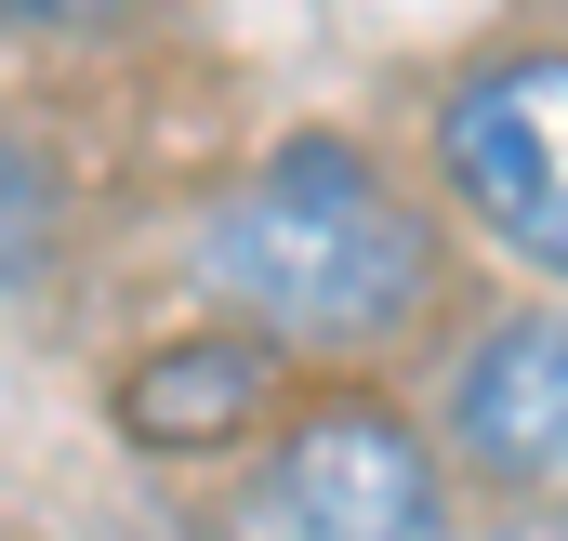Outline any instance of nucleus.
<instances>
[{
  "label": "nucleus",
  "instance_id": "5",
  "mask_svg": "<svg viewBox=\"0 0 568 541\" xmlns=\"http://www.w3.org/2000/svg\"><path fill=\"white\" fill-rule=\"evenodd\" d=\"M120 436L159 449V462H199V449H239L265 409H278V344H252V330H185V344H159L120 370Z\"/></svg>",
  "mask_w": 568,
  "mask_h": 541
},
{
  "label": "nucleus",
  "instance_id": "4",
  "mask_svg": "<svg viewBox=\"0 0 568 541\" xmlns=\"http://www.w3.org/2000/svg\"><path fill=\"white\" fill-rule=\"evenodd\" d=\"M436 462H476L503 489L568 502V304L503 317L489 344H463V370H449V449Z\"/></svg>",
  "mask_w": 568,
  "mask_h": 541
},
{
  "label": "nucleus",
  "instance_id": "7",
  "mask_svg": "<svg viewBox=\"0 0 568 541\" xmlns=\"http://www.w3.org/2000/svg\"><path fill=\"white\" fill-rule=\"evenodd\" d=\"M145 0H0V27H120Z\"/></svg>",
  "mask_w": 568,
  "mask_h": 541
},
{
  "label": "nucleus",
  "instance_id": "6",
  "mask_svg": "<svg viewBox=\"0 0 568 541\" xmlns=\"http://www.w3.org/2000/svg\"><path fill=\"white\" fill-rule=\"evenodd\" d=\"M40 225H53V172H40L27 145H0V277L40 265Z\"/></svg>",
  "mask_w": 568,
  "mask_h": 541
},
{
  "label": "nucleus",
  "instance_id": "3",
  "mask_svg": "<svg viewBox=\"0 0 568 541\" xmlns=\"http://www.w3.org/2000/svg\"><path fill=\"white\" fill-rule=\"evenodd\" d=\"M436 172L529 277L568 290V40L463 67L436 106Z\"/></svg>",
  "mask_w": 568,
  "mask_h": 541
},
{
  "label": "nucleus",
  "instance_id": "1",
  "mask_svg": "<svg viewBox=\"0 0 568 541\" xmlns=\"http://www.w3.org/2000/svg\"><path fill=\"white\" fill-rule=\"evenodd\" d=\"M199 277H212V304H239V330L278 344V357L291 344H304V357H371V344L424 330L436 225L357 133H291V145H265V159L212 198Z\"/></svg>",
  "mask_w": 568,
  "mask_h": 541
},
{
  "label": "nucleus",
  "instance_id": "2",
  "mask_svg": "<svg viewBox=\"0 0 568 541\" xmlns=\"http://www.w3.org/2000/svg\"><path fill=\"white\" fill-rule=\"evenodd\" d=\"M225 541H449V462L410 409L317 397L225 502Z\"/></svg>",
  "mask_w": 568,
  "mask_h": 541
},
{
  "label": "nucleus",
  "instance_id": "8",
  "mask_svg": "<svg viewBox=\"0 0 568 541\" xmlns=\"http://www.w3.org/2000/svg\"><path fill=\"white\" fill-rule=\"evenodd\" d=\"M476 541H568V516H503V529H476Z\"/></svg>",
  "mask_w": 568,
  "mask_h": 541
}]
</instances>
